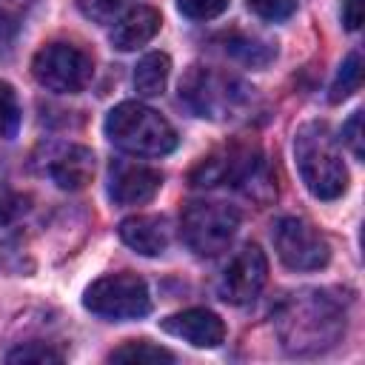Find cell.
<instances>
[{"label":"cell","instance_id":"1","mask_svg":"<svg viewBox=\"0 0 365 365\" xmlns=\"http://www.w3.org/2000/svg\"><path fill=\"white\" fill-rule=\"evenodd\" d=\"M277 334L288 354L311 356L322 354L345 331V314L342 308L322 291H302L294 294L288 302L277 311Z\"/></svg>","mask_w":365,"mask_h":365},{"label":"cell","instance_id":"2","mask_svg":"<svg viewBox=\"0 0 365 365\" xmlns=\"http://www.w3.org/2000/svg\"><path fill=\"white\" fill-rule=\"evenodd\" d=\"M294 157L305 188L317 200H336L348 188V168L325 123H305L294 137Z\"/></svg>","mask_w":365,"mask_h":365},{"label":"cell","instance_id":"3","mask_svg":"<svg viewBox=\"0 0 365 365\" xmlns=\"http://www.w3.org/2000/svg\"><path fill=\"white\" fill-rule=\"evenodd\" d=\"M106 137L117 148L137 157H163L177 148V131L171 123L137 100H125L108 111Z\"/></svg>","mask_w":365,"mask_h":365},{"label":"cell","instance_id":"4","mask_svg":"<svg viewBox=\"0 0 365 365\" xmlns=\"http://www.w3.org/2000/svg\"><path fill=\"white\" fill-rule=\"evenodd\" d=\"M240 228V214L222 202H188L180 217L182 242L197 257H217L225 251Z\"/></svg>","mask_w":365,"mask_h":365},{"label":"cell","instance_id":"5","mask_svg":"<svg viewBox=\"0 0 365 365\" xmlns=\"http://www.w3.org/2000/svg\"><path fill=\"white\" fill-rule=\"evenodd\" d=\"M83 305L103 319H140L151 311V297L137 274H108L86 288Z\"/></svg>","mask_w":365,"mask_h":365},{"label":"cell","instance_id":"6","mask_svg":"<svg viewBox=\"0 0 365 365\" xmlns=\"http://www.w3.org/2000/svg\"><path fill=\"white\" fill-rule=\"evenodd\" d=\"M91 57L71 43H48L31 60L34 80L57 94H77L91 80Z\"/></svg>","mask_w":365,"mask_h":365},{"label":"cell","instance_id":"7","mask_svg":"<svg viewBox=\"0 0 365 365\" xmlns=\"http://www.w3.org/2000/svg\"><path fill=\"white\" fill-rule=\"evenodd\" d=\"M271 240H274L277 257L291 271H319L331 259L328 240L299 217H282L274 225Z\"/></svg>","mask_w":365,"mask_h":365},{"label":"cell","instance_id":"8","mask_svg":"<svg viewBox=\"0 0 365 365\" xmlns=\"http://www.w3.org/2000/svg\"><path fill=\"white\" fill-rule=\"evenodd\" d=\"M242 91L237 80L220 77L202 66H194L188 71V77L180 83V94L188 100V106L200 114V117H222L228 114L240 100Z\"/></svg>","mask_w":365,"mask_h":365},{"label":"cell","instance_id":"9","mask_svg":"<svg viewBox=\"0 0 365 365\" xmlns=\"http://www.w3.org/2000/svg\"><path fill=\"white\" fill-rule=\"evenodd\" d=\"M268 282V259L259 245H245L237 251V257L228 262V268L220 277V297L231 305H245L257 299L262 285Z\"/></svg>","mask_w":365,"mask_h":365},{"label":"cell","instance_id":"10","mask_svg":"<svg viewBox=\"0 0 365 365\" xmlns=\"http://www.w3.org/2000/svg\"><path fill=\"white\" fill-rule=\"evenodd\" d=\"M163 185V174L151 165L114 160L108 168V197L117 205H143L148 202Z\"/></svg>","mask_w":365,"mask_h":365},{"label":"cell","instance_id":"11","mask_svg":"<svg viewBox=\"0 0 365 365\" xmlns=\"http://www.w3.org/2000/svg\"><path fill=\"white\" fill-rule=\"evenodd\" d=\"M160 328L194 348H217L225 339V322L208 308H185L180 314H171L160 322Z\"/></svg>","mask_w":365,"mask_h":365},{"label":"cell","instance_id":"12","mask_svg":"<svg viewBox=\"0 0 365 365\" xmlns=\"http://www.w3.org/2000/svg\"><path fill=\"white\" fill-rule=\"evenodd\" d=\"M120 240L143 254V257H157L168 248V222L163 217H151V214H137V217H125L120 222Z\"/></svg>","mask_w":365,"mask_h":365},{"label":"cell","instance_id":"13","mask_svg":"<svg viewBox=\"0 0 365 365\" xmlns=\"http://www.w3.org/2000/svg\"><path fill=\"white\" fill-rule=\"evenodd\" d=\"M160 11L151 6H134L131 11H125L114 29H111V46L120 51H134L140 46H145L157 31H160Z\"/></svg>","mask_w":365,"mask_h":365},{"label":"cell","instance_id":"14","mask_svg":"<svg viewBox=\"0 0 365 365\" xmlns=\"http://www.w3.org/2000/svg\"><path fill=\"white\" fill-rule=\"evenodd\" d=\"M48 174L63 191H80L94 177V154L86 145H68L51 160Z\"/></svg>","mask_w":365,"mask_h":365},{"label":"cell","instance_id":"15","mask_svg":"<svg viewBox=\"0 0 365 365\" xmlns=\"http://www.w3.org/2000/svg\"><path fill=\"white\" fill-rule=\"evenodd\" d=\"M168 71H171V60L163 51H151L145 54L137 68H134V88L140 97H160L165 83H168Z\"/></svg>","mask_w":365,"mask_h":365},{"label":"cell","instance_id":"16","mask_svg":"<svg viewBox=\"0 0 365 365\" xmlns=\"http://www.w3.org/2000/svg\"><path fill=\"white\" fill-rule=\"evenodd\" d=\"M359 86H362V54L351 51L345 57V63L339 66L334 83H331V103H339V100L351 97L354 91H359Z\"/></svg>","mask_w":365,"mask_h":365},{"label":"cell","instance_id":"17","mask_svg":"<svg viewBox=\"0 0 365 365\" xmlns=\"http://www.w3.org/2000/svg\"><path fill=\"white\" fill-rule=\"evenodd\" d=\"M108 359L111 362H174V354L148 339H134V342H125L117 351H111Z\"/></svg>","mask_w":365,"mask_h":365},{"label":"cell","instance_id":"18","mask_svg":"<svg viewBox=\"0 0 365 365\" xmlns=\"http://www.w3.org/2000/svg\"><path fill=\"white\" fill-rule=\"evenodd\" d=\"M225 51L234 54L237 60H242L245 66H265L274 57V48L271 46L257 43V40H248V37H231V40H225Z\"/></svg>","mask_w":365,"mask_h":365},{"label":"cell","instance_id":"19","mask_svg":"<svg viewBox=\"0 0 365 365\" xmlns=\"http://www.w3.org/2000/svg\"><path fill=\"white\" fill-rule=\"evenodd\" d=\"M20 128V103H17V94L14 88L0 80V137L3 140H11Z\"/></svg>","mask_w":365,"mask_h":365},{"label":"cell","instance_id":"20","mask_svg":"<svg viewBox=\"0 0 365 365\" xmlns=\"http://www.w3.org/2000/svg\"><path fill=\"white\" fill-rule=\"evenodd\" d=\"M9 362H63V354L46 342H26L6 354Z\"/></svg>","mask_w":365,"mask_h":365},{"label":"cell","instance_id":"21","mask_svg":"<svg viewBox=\"0 0 365 365\" xmlns=\"http://www.w3.org/2000/svg\"><path fill=\"white\" fill-rule=\"evenodd\" d=\"M77 6H80V11L88 20H94V23H111L128 6V0H77Z\"/></svg>","mask_w":365,"mask_h":365},{"label":"cell","instance_id":"22","mask_svg":"<svg viewBox=\"0 0 365 365\" xmlns=\"http://www.w3.org/2000/svg\"><path fill=\"white\" fill-rule=\"evenodd\" d=\"M225 6H228V0H177V9L188 20H211V17L222 14Z\"/></svg>","mask_w":365,"mask_h":365},{"label":"cell","instance_id":"23","mask_svg":"<svg viewBox=\"0 0 365 365\" xmlns=\"http://www.w3.org/2000/svg\"><path fill=\"white\" fill-rule=\"evenodd\" d=\"M248 9L262 20H285L297 11V0H248Z\"/></svg>","mask_w":365,"mask_h":365},{"label":"cell","instance_id":"24","mask_svg":"<svg viewBox=\"0 0 365 365\" xmlns=\"http://www.w3.org/2000/svg\"><path fill=\"white\" fill-rule=\"evenodd\" d=\"M342 143L354 151L356 160H362V154H365V145H362V111H354L351 120L342 125Z\"/></svg>","mask_w":365,"mask_h":365},{"label":"cell","instance_id":"25","mask_svg":"<svg viewBox=\"0 0 365 365\" xmlns=\"http://www.w3.org/2000/svg\"><path fill=\"white\" fill-rule=\"evenodd\" d=\"M20 211H23V200H20L14 191H9V188L0 185V225L11 222Z\"/></svg>","mask_w":365,"mask_h":365},{"label":"cell","instance_id":"26","mask_svg":"<svg viewBox=\"0 0 365 365\" xmlns=\"http://www.w3.org/2000/svg\"><path fill=\"white\" fill-rule=\"evenodd\" d=\"M342 23L348 31L362 26V0H342Z\"/></svg>","mask_w":365,"mask_h":365}]
</instances>
